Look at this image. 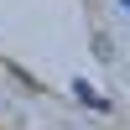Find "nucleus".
<instances>
[{
	"instance_id": "1",
	"label": "nucleus",
	"mask_w": 130,
	"mask_h": 130,
	"mask_svg": "<svg viewBox=\"0 0 130 130\" xmlns=\"http://www.w3.org/2000/svg\"><path fill=\"white\" fill-rule=\"evenodd\" d=\"M73 94H78V104H89V109H99V115L109 109V99H104V94H94V89H89V83H83V78L73 83Z\"/></svg>"
}]
</instances>
